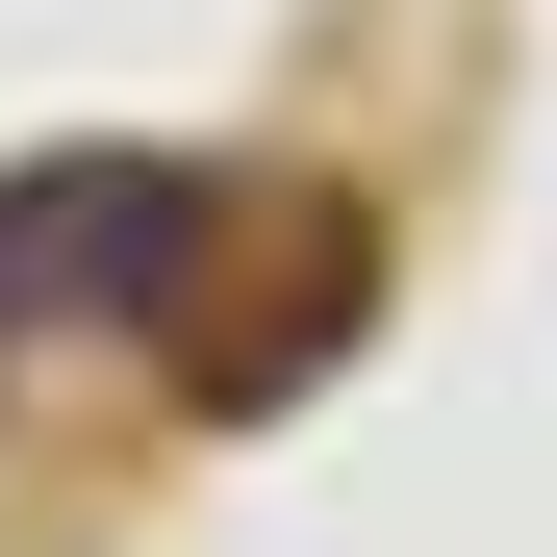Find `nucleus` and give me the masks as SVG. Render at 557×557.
<instances>
[{"label":"nucleus","mask_w":557,"mask_h":557,"mask_svg":"<svg viewBox=\"0 0 557 557\" xmlns=\"http://www.w3.org/2000/svg\"><path fill=\"white\" fill-rule=\"evenodd\" d=\"M203 253H228V177H177V152H26L0 177V355L26 330H177Z\"/></svg>","instance_id":"f257e3e1"}]
</instances>
